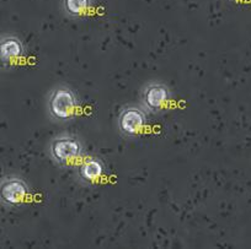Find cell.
Returning <instances> with one entry per match:
<instances>
[{
	"mask_svg": "<svg viewBox=\"0 0 251 249\" xmlns=\"http://www.w3.org/2000/svg\"><path fill=\"white\" fill-rule=\"evenodd\" d=\"M78 96L68 86L54 88L48 98V112L58 120L72 119L78 111Z\"/></svg>",
	"mask_w": 251,
	"mask_h": 249,
	"instance_id": "6da1fadb",
	"label": "cell"
},
{
	"mask_svg": "<svg viewBox=\"0 0 251 249\" xmlns=\"http://www.w3.org/2000/svg\"><path fill=\"white\" fill-rule=\"evenodd\" d=\"M83 144L80 140L72 135H60L50 142V156L59 164L78 159L83 154Z\"/></svg>",
	"mask_w": 251,
	"mask_h": 249,
	"instance_id": "7a4b0ae2",
	"label": "cell"
},
{
	"mask_svg": "<svg viewBox=\"0 0 251 249\" xmlns=\"http://www.w3.org/2000/svg\"><path fill=\"white\" fill-rule=\"evenodd\" d=\"M147 123V115L136 106H127L118 115V129L125 136H134L142 132Z\"/></svg>",
	"mask_w": 251,
	"mask_h": 249,
	"instance_id": "3957f363",
	"label": "cell"
},
{
	"mask_svg": "<svg viewBox=\"0 0 251 249\" xmlns=\"http://www.w3.org/2000/svg\"><path fill=\"white\" fill-rule=\"evenodd\" d=\"M1 202L8 206H16L25 202L28 195V185L24 180L14 176L4 177L0 188Z\"/></svg>",
	"mask_w": 251,
	"mask_h": 249,
	"instance_id": "277c9868",
	"label": "cell"
},
{
	"mask_svg": "<svg viewBox=\"0 0 251 249\" xmlns=\"http://www.w3.org/2000/svg\"><path fill=\"white\" fill-rule=\"evenodd\" d=\"M142 100H143V105L147 110L151 111V112H159L170 100V90L168 86L163 85V84L153 82V84L146 86Z\"/></svg>",
	"mask_w": 251,
	"mask_h": 249,
	"instance_id": "5b68a950",
	"label": "cell"
},
{
	"mask_svg": "<svg viewBox=\"0 0 251 249\" xmlns=\"http://www.w3.org/2000/svg\"><path fill=\"white\" fill-rule=\"evenodd\" d=\"M25 53L23 42L15 36H4L0 42V57L4 63L16 62Z\"/></svg>",
	"mask_w": 251,
	"mask_h": 249,
	"instance_id": "8992f818",
	"label": "cell"
},
{
	"mask_svg": "<svg viewBox=\"0 0 251 249\" xmlns=\"http://www.w3.org/2000/svg\"><path fill=\"white\" fill-rule=\"evenodd\" d=\"M79 177L86 183L98 182L99 180L103 177L105 175V164L102 163L100 158H91L85 159L83 163L79 166Z\"/></svg>",
	"mask_w": 251,
	"mask_h": 249,
	"instance_id": "52a82bcc",
	"label": "cell"
},
{
	"mask_svg": "<svg viewBox=\"0 0 251 249\" xmlns=\"http://www.w3.org/2000/svg\"><path fill=\"white\" fill-rule=\"evenodd\" d=\"M93 0H63V9L71 18H80L90 9Z\"/></svg>",
	"mask_w": 251,
	"mask_h": 249,
	"instance_id": "ba28073f",
	"label": "cell"
}]
</instances>
